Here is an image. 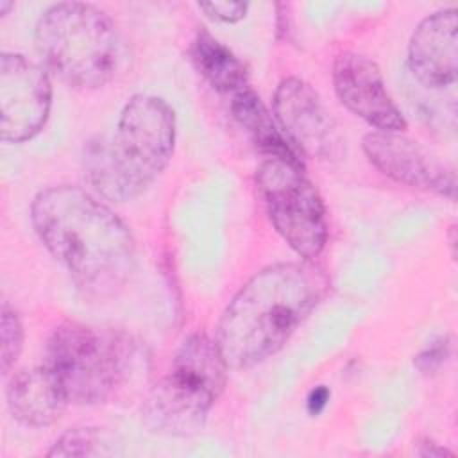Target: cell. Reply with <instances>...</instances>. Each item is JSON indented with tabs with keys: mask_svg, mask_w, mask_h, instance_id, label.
Instances as JSON below:
<instances>
[{
	"mask_svg": "<svg viewBox=\"0 0 458 458\" xmlns=\"http://www.w3.org/2000/svg\"><path fill=\"white\" fill-rule=\"evenodd\" d=\"M268 218L283 240L304 259H315L327 240L324 202L304 175L301 161L265 157L256 172Z\"/></svg>",
	"mask_w": 458,
	"mask_h": 458,
	"instance_id": "cell-7",
	"label": "cell"
},
{
	"mask_svg": "<svg viewBox=\"0 0 458 458\" xmlns=\"http://www.w3.org/2000/svg\"><path fill=\"white\" fill-rule=\"evenodd\" d=\"M199 9H202L208 16L215 20L234 23L247 14L249 4L247 2H208V4H199Z\"/></svg>",
	"mask_w": 458,
	"mask_h": 458,
	"instance_id": "cell-19",
	"label": "cell"
},
{
	"mask_svg": "<svg viewBox=\"0 0 458 458\" xmlns=\"http://www.w3.org/2000/svg\"><path fill=\"white\" fill-rule=\"evenodd\" d=\"M13 4L11 2H0V14H5L7 9H11Z\"/></svg>",
	"mask_w": 458,
	"mask_h": 458,
	"instance_id": "cell-22",
	"label": "cell"
},
{
	"mask_svg": "<svg viewBox=\"0 0 458 458\" xmlns=\"http://www.w3.org/2000/svg\"><path fill=\"white\" fill-rule=\"evenodd\" d=\"M419 454H420V456H445V454L453 456L451 451H447L445 447H440L438 444H435V442H431V440H424V442L420 444Z\"/></svg>",
	"mask_w": 458,
	"mask_h": 458,
	"instance_id": "cell-21",
	"label": "cell"
},
{
	"mask_svg": "<svg viewBox=\"0 0 458 458\" xmlns=\"http://www.w3.org/2000/svg\"><path fill=\"white\" fill-rule=\"evenodd\" d=\"M34 38L47 68L70 86H104L120 66L118 30L95 5L64 2L48 7L38 20Z\"/></svg>",
	"mask_w": 458,
	"mask_h": 458,
	"instance_id": "cell-4",
	"label": "cell"
},
{
	"mask_svg": "<svg viewBox=\"0 0 458 458\" xmlns=\"http://www.w3.org/2000/svg\"><path fill=\"white\" fill-rule=\"evenodd\" d=\"M231 111L265 157L301 161L295 148L286 141L284 134L276 125L261 98L250 88L233 95Z\"/></svg>",
	"mask_w": 458,
	"mask_h": 458,
	"instance_id": "cell-14",
	"label": "cell"
},
{
	"mask_svg": "<svg viewBox=\"0 0 458 458\" xmlns=\"http://www.w3.org/2000/svg\"><path fill=\"white\" fill-rule=\"evenodd\" d=\"M447 358H449V342L447 338H438L431 342L422 352H419L413 363L420 372L429 374L438 370Z\"/></svg>",
	"mask_w": 458,
	"mask_h": 458,
	"instance_id": "cell-18",
	"label": "cell"
},
{
	"mask_svg": "<svg viewBox=\"0 0 458 458\" xmlns=\"http://www.w3.org/2000/svg\"><path fill=\"white\" fill-rule=\"evenodd\" d=\"M7 406L18 422L43 428L63 415L68 401L50 372L41 365L13 374L7 385Z\"/></svg>",
	"mask_w": 458,
	"mask_h": 458,
	"instance_id": "cell-13",
	"label": "cell"
},
{
	"mask_svg": "<svg viewBox=\"0 0 458 458\" xmlns=\"http://www.w3.org/2000/svg\"><path fill=\"white\" fill-rule=\"evenodd\" d=\"M363 152L386 177L451 200L456 199L454 170L419 141L399 132L376 131L363 138Z\"/></svg>",
	"mask_w": 458,
	"mask_h": 458,
	"instance_id": "cell-10",
	"label": "cell"
},
{
	"mask_svg": "<svg viewBox=\"0 0 458 458\" xmlns=\"http://www.w3.org/2000/svg\"><path fill=\"white\" fill-rule=\"evenodd\" d=\"M274 114L288 143L304 156L335 159L342 154V138L318 93L299 77H286L274 93Z\"/></svg>",
	"mask_w": 458,
	"mask_h": 458,
	"instance_id": "cell-9",
	"label": "cell"
},
{
	"mask_svg": "<svg viewBox=\"0 0 458 458\" xmlns=\"http://www.w3.org/2000/svg\"><path fill=\"white\" fill-rule=\"evenodd\" d=\"M227 369L215 340L204 333L184 338L170 370L150 388L143 403L145 426L165 437H190L202 429L225 386Z\"/></svg>",
	"mask_w": 458,
	"mask_h": 458,
	"instance_id": "cell-5",
	"label": "cell"
},
{
	"mask_svg": "<svg viewBox=\"0 0 458 458\" xmlns=\"http://www.w3.org/2000/svg\"><path fill=\"white\" fill-rule=\"evenodd\" d=\"M326 279L306 263H276L256 272L231 299L215 344L229 369L274 356L324 295Z\"/></svg>",
	"mask_w": 458,
	"mask_h": 458,
	"instance_id": "cell-2",
	"label": "cell"
},
{
	"mask_svg": "<svg viewBox=\"0 0 458 458\" xmlns=\"http://www.w3.org/2000/svg\"><path fill=\"white\" fill-rule=\"evenodd\" d=\"M408 64L413 75L429 88H444L456 81L458 36L456 9H440L426 16L411 34Z\"/></svg>",
	"mask_w": 458,
	"mask_h": 458,
	"instance_id": "cell-12",
	"label": "cell"
},
{
	"mask_svg": "<svg viewBox=\"0 0 458 458\" xmlns=\"http://www.w3.org/2000/svg\"><path fill=\"white\" fill-rule=\"evenodd\" d=\"M52 104L48 73L20 54L0 57V134L4 141L21 143L45 125Z\"/></svg>",
	"mask_w": 458,
	"mask_h": 458,
	"instance_id": "cell-8",
	"label": "cell"
},
{
	"mask_svg": "<svg viewBox=\"0 0 458 458\" xmlns=\"http://www.w3.org/2000/svg\"><path fill=\"white\" fill-rule=\"evenodd\" d=\"M174 141L172 107L159 97L134 95L123 106L114 132L84 147V174L102 197L131 200L165 170Z\"/></svg>",
	"mask_w": 458,
	"mask_h": 458,
	"instance_id": "cell-3",
	"label": "cell"
},
{
	"mask_svg": "<svg viewBox=\"0 0 458 458\" xmlns=\"http://www.w3.org/2000/svg\"><path fill=\"white\" fill-rule=\"evenodd\" d=\"M132 347L114 331L64 322L57 326L41 363L68 404H100L109 401L123 383Z\"/></svg>",
	"mask_w": 458,
	"mask_h": 458,
	"instance_id": "cell-6",
	"label": "cell"
},
{
	"mask_svg": "<svg viewBox=\"0 0 458 458\" xmlns=\"http://www.w3.org/2000/svg\"><path fill=\"white\" fill-rule=\"evenodd\" d=\"M333 86L340 102L377 131L399 132L406 120L385 88L379 66L356 52H342L333 63Z\"/></svg>",
	"mask_w": 458,
	"mask_h": 458,
	"instance_id": "cell-11",
	"label": "cell"
},
{
	"mask_svg": "<svg viewBox=\"0 0 458 458\" xmlns=\"http://www.w3.org/2000/svg\"><path fill=\"white\" fill-rule=\"evenodd\" d=\"M114 453V438L100 428H73L63 433L48 456H106Z\"/></svg>",
	"mask_w": 458,
	"mask_h": 458,
	"instance_id": "cell-16",
	"label": "cell"
},
{
	"mask_svg": "<svg viewBox=\"0 0 458 458\" xmlns=\"http://www.w3.org/2000/svg\"><path fill=\"white\" fill-rule=\"evenodd\" d=\"M191 57L200 75L216 91L236 95L250 88L243 63L204 29H200L193 39Z\"/></svg>",
	"mask_w": 458,
	"mask_h": 458,
	"instance_id": "cell-15",
	"label": "cell"
},
{
	"mask_svg": "<svg viewBox=\"0 0 458 458\" xmlns=\"http://www.w3.org/2000/svg\"><path fill=\"white\" fill-rule=\"evenodd\" d=\"M34 229L48 252L91 297L114 293L134 270L136 245L127 225L77 186H52L30 206Z\"/></svg>",
	"mask_w": 458,
	"mask_h": 458,
	"instance_id": "cell-1",
	"label": "cell"
},
{
	"mask_svg": "<svg viewBox=\"0 0 458 458\" xmlns=\"http://www.w3.org/2000/svg\"><path fill=\"white\" fill-rule=\"evenodd\" d=\"M0 327H2L0 329V333H2L0 361H2V372L7 374L11 370V367L14 365V361L18 360L21 345H23V326H21L16 311L7 302L2 304V326Z\"/></svg>",
	"mask_w": 458,
	"mask_h": 458,
	"instance_id": "cell-17",
	"label": "cell"
},
{
	"mask_svg": "<svg viewBox=\"0 0 458 458\" xmlns=\"http://www.w3.org/2000/svg\"><path fill=\"white\" fill-rule=\"evenodd\" d=\"M329 395L331 392L320 385L317 388H313L306 399V406H308V411L310 415H318L326 406H327V401H329Z\"/></svg>",
	"mask_w": 458,
	"mask_h": 458,
	"instance_id": "cell-20",
	"label": "cell"
}]
</instances>
